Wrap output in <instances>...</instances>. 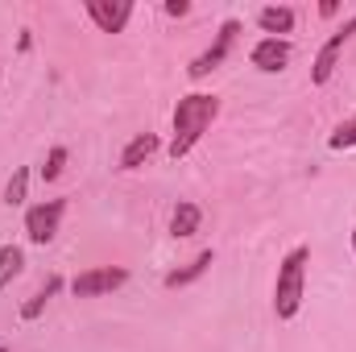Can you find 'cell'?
Segmentation results:
<instances>
[{
	"label": "cell",
	"instance_id": "obj_1",
	"mask_svg": "<svg viewBox=\"0 0 356 352\" xmlns=\"http://www.w3.org/2000/svg\"><path fill=\"white\" fill-rule=\"evenodd\" d=\"M220 116V99L216 95H203V91H191L182 95L175 108V137H170V158H186L199 137L211 129V120Z\"/></svg>",
	"mask_w": 356,
	"mask_h": 352
},
{
	"label": "cell",
	"instance_id": "obj_2",
	"mask_svg": "<svg viewBox=\"0 0 356 352\" xmlns=\"http://www.w3.org/2000/svg\"><path fill=\"white\" fill-rule=\"evenodd\" d=\"M307 245L290 249L277 265V286H273V311L277 319H294L302 307V290H307Z\"/></svg>",
	"mask_w": 356,
	"mask_h": 352
},
{
	"label": "cell",
	"instance_id": "obj_3",
	"mask_svg": "<svg viewBox=\"0 0 356 352\" xmlns=\"http://www.w3.org/2000/svg\"><path fill=\"white\" fill-rule=\"evenodd\" d=\"M356 33V17H348L323 46H319V54H315V67H311V83L315 88H323L332 75H336V63H340V54H344V46H348V38Z\"/></svg>",
	"mask_w": 356,
	"mask_h": 352
},
{
	"label": "cell",
	"instance_id": "obj_4",
	"mask_svg": "<svg viewBox=\"0 0 356 352\" xmlns=\"http://www.w3.org/2000/svg\"><path fill=\"white\" fill-rule=\"evenodd\" d=\"M63 211H67V199H50V203H38L25 211V237L33 245H50L58 237V224H63Z\"/></svg>",
	"mask_w": 356,
	"mask_h": 352
},
{
	"label": "cell",
	"instance_id": "obj_5",
	"mask_svg": "<svg viewBox=\"0 0 356 352\" xmlns=\"http://www.w3.org/2000/svg\"><path fill=\"white\" fill-rule=\"evenodd\" d=\"M129 282V269H112V265H104V269H88V273H79L75 282H71V290H75V298H95V294H112V290H120Z\"/></svg>",
	"mask_w": 356,
	"mask_h": 352
},
{
	"label": "cell",
	"instance_id": "obj_6",
	"mask_svg": "<svg viewBox=\"0 0 356 352\" xmlns=\"http://www.w3.org/2000/svg\"><path fill=\"white\" fill-rule=\"evenodd\" d=\"M236 33H241V25H236V21H224V25H220V33H216V46H211V50H203V54L191 63V79H203V75H211V71L224 63V54L232 50Z\"/></svg>",
	"mask_w": 356,
	"mask_h": 352
},
{
	"label": "cell",
	"instance_id": "obj_7",
	"mask_svg": "<svg viewBox=\"0 0 356 352\" xmlns=\"http://www.w3.org/2000/svg\"><path fill=\"white\" fill-rule=\"evenodd\" d=\"M249 63H253L257 71H266V75L286 71V63H290V42H286V38H261V42L249 50Z\"/></svg>",
	"mask_w": 356,
	"mask_h": 352
},
{
	"label": "cell",
	"instance_id": "obj_8",
	"mask_svg": "<svg viewBox=\"0 0 356 352\" xmlns=\"http://www.w3.org/2000/svg\"><path fill=\"white\" fill-rule=\"evenodd\" d=\"M88 17L104 29V33H120L124 25H129V17H133V4L129 0H88Z\"/></svg>",
	"mask_w": 356,
	"mask_h": 352
},
{
	"label": "cell",
	"instance_id": "obj_9",
	"mask_svg": "<svg viewBox=\"0 0 356 352\" xmlns=\"http://www.w3.org/2000/svg\"><path fill=\"white\" fill-rule=\"evenodd\" d=\"M158 150H162V141H158L154 133H137V137L124 145V154H120V170H137V166L149 162Z\"/></svg>",
	"mask_w": 356,
	"mask_h": 352
},
{
	"label": "cell",
	"instance_id": "obj_10",
	"mask_svg": "<svg viewBox=\"0 0 356 352\" xmlns=\"http://www.w3.org/2000/svg\"><path fill=\"white\" fill-rule=\"evenodd\" d=\"M257 25L266 29L269 38L290 33V29H294V8H286V4H266V8L257 13Z\"/></svg>",
	"mask_w": 356,
	"mask_h": 352
},
{
	"label": "cell",
	"instance_id": "obj_11",
	"mask_svg": "<svg viewBox=\"0 0 356 352\" xmlns=\"http://www.w3.org/2000/svg\"><path fill=\"white\" fill-rule=\"evenodd\" d=\"M207 265H211V249H203V253H199L191 265H182V269H175V273H166V290L191 286L195 278H203V273H207Z\"/></svg>",
	"mask_w": 356,
	"mask_h": 352
},
{
	"label": "cell",
	"instance_id": "obj_12",
	"mask_svg": "<svg viewBox=\"0 0 356 352\" xmlns=\"http://www.w3.org/2000/svg\"><path fill=\"white\" fill-rule=\"evenodd\" d=\"M199 224H203V211H199L195 203H178L175 216H170V232H175V237H195Z\"/></svg>",
	"mask_w": 356,
	"mask_h": 352
},
{
	"label": "cell",
	"instance_id": "obj_13",
	"mask_svg": "<svg viewBox=\"0 0 356 352\" xmlns=\"http://www.w3.org/2000/svg\"><path fill=\"white\" fill-rule=\"evenodd\" d=\"M58 290H63V278H58V273H54V278H46V286H42V290H38V294L21 307V319H38V315H42V307H46Z\"/></svg>",
	"mask_w": 356,
	"mask_h": 352
},
{
	"label": "cell",
	"instance_id": "obj_14",
	"mask_svg": "<svg viewBox=\"0 0 356 352\" xmlns=\"http://www.w3.org/2000/svg\"><path fill=\"white\" fill-rule=\"evenodd\" d=\"M21 269H25V253H21L17 245H4V249H0V290H4Z\"/></svg>",
	"mask_w": 356,
	"mask_h": 352
},
{
	"label": "cell",
	"instance_id": "obj_15",
	"mask_svg": "<svg viewBox=\"0 0 356 352\" xmlns=\"http://www.w3.org/2000/svg\"><path fill=\"white\" fill-rule=\"evenodd\" d=\"M327 145H332V150H356V112L327 137Z\"/></svg>",
	"mask_w": 356,
	"mask_h": 352
},
{
	"label": "cell",
	"instance_id": "obj_16",
	"mask_svg": "<svg viewBox=\"0 0 356 352\" xmlns=\"http://www.w3.org/2000/svg\"><path fill=\"white\" fill-rule=\"evenodd\" d=\"M25 186H29V170H17V175L8 178V186H4V203L8 207L25 203Z\"/></svg>",
	"mask_w": 356,
	"mask_h": 352
},
{
	"label": "cell",
	"instance_id": "obj_17",
	"mask_svg": "<svg viewBox=\"0 0 356 352\" xmlns=\"http://www.w3.org/2000/svg\"><path fill=\"white\" fill-rule=\"evenodd\" d=\"M63 166H67V150H63V145H54V150H50V158H46V166H42V178H46V182H54V178L63 175Z\"/></svg>",
	"mask_w": 356,
	"mask_h": 352
},
{
	"label": "cell",
	"instance_id": "obj_18",
	"mask_svg": "<svg viewBox=\"0 0 356 352\" xmlns=\"http://www.w3.org/2000/svg\"><path fill=\"white\" fill-rule=\"evenodd\" d=\"M166 13H170V17H186L191 4H186V0H166Z\"/></svg>",
	"mask_w": 356,
	"mask_h": 352
},
{
	"label": "cell",
	"instance_id": "obj_19",
	"mask_svg": "<svg viewBox=\"0 0 356 352\" xmlns=\"http://www.w3.org/2000/svg\"><path fill=\"white\" fill-rule=\"evenodd\" d=\"M353 253H356V228H353Z\"/></svg>",
	"mask_w": 356,
	"mask_h": 352
},
{
	"label": "cell",
	"instance_id": "obj_20",
	"mask_svg": "<svg viewBox=\"0 0 356 352\" xmlns=\"http://www.w3.org/2000/svg\"><path fill=\"white\" fill-rule=\"evenodd\" d=\"M0 352H8V349H0Z\"/></svg>",
	"mask_w": 356,
	"mask_h": 352
}]
</instances>
